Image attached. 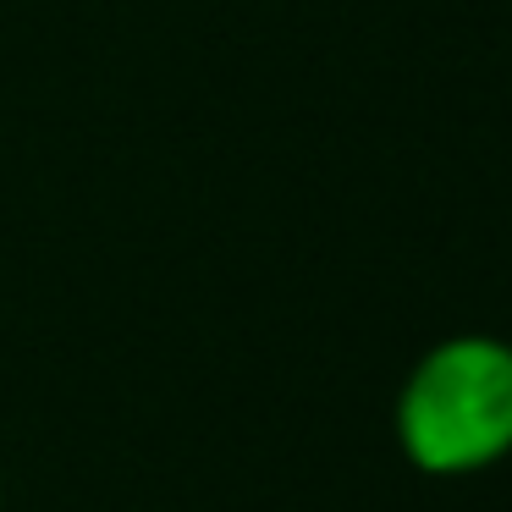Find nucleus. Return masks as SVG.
<instances>
[{"mask_svg":"<svg viewBox=\"0 0 512 512\" xmlns=\"http://www.w3.org/2000/svg\"><path fill=\"white\" fill-rule=\"evenodd\" d=\"M397 441L435 479L496 468L512 452V342L485 331L435 342L397 391Z\"/></svg>","mask_w":512,"mask_h":512,"instance_id":"obj_1","label":"nucleus"}]
</instances>
